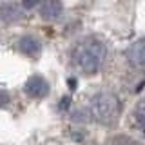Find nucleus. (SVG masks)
<instances>
[{"mask_svg":"<svg viewBox=\"0 0 145 145\" xmlns=\"http://www.w3.org/2000/svg\"><path fill=\"white\" fill-rule=\"evenodd\" d=\"M107 56V45L96 36L84 38L72 51V62L85 74H96Z\"/></svg>","mask_w":145,"mask_h":145,"instance_id":"1","label":"nucleus"},{"mask_svg":"<svg viewBox=\"0 0 145 145\" xmlns=\"http://www.w3.org/2000/svg\"><path fill=\"white\" fill-rule=\"evenodd\" d=\"M120 111H121L120 98L111 91H100L91 98L89 112L93 116V120H96L102 125L114 123L120 116Z\"/></svg>","mask_w":145,"mask_h":145,"instance_id":"2","label":"nucleus"},{"mask_svg":"<svg viewBox=\"0 0 145 145\" xmlns=\"http://www.w3.org/2000/svg\"><path fill=\"white\" fill-rule=\"evenodd\" d=\"M24 91H25L27 96H31V98H36V100L45 98L49 94V82L45 80L44 76L35 74V76H31V78L25 82Z\"/></svg>","mask_w":145,"mask_h":145,"instance_id":"3","label":"nucleus"},{"mask_svg":"<svg viewBox=\"0 0 145 145\" xmlns=\"http://www.w3.org/2000/svg\"><path fill=\"white\" fill-rule=\"evenodd\" d=\"M127 60L133 67L140 71H145V38L136 42L127 49Z\"/></svg>","mask_w":145,"mask_h":145,"instance_id":"4","label":"nucleus"},{"mask_svg":"<svg viewBox=\"0 0 145 145\" xmlns=\"http://www.w3.org/2000/svg\"><path fill=\"white\" fill-rule=\"evenodd\" d=\"M18 49H20L25 56L36 60V58L40 56V53H42V44H40V40L36 38V36L25 35V36H22V38L18 40Z\"/></svg>","mask_w":145,"mask_h":145,"instance_id":"5","label":"nucleus"},{"mask_svg":"<svg viewBox=\"0 0 145 145\" xmlns=\"http://www.w3.org/2000/svg\"><path fill=\"white\" fill-rule=\"evenodd\" d=\"M62 2L60 0H44L42 6H40V16L44 18V20H58V18L62 16Z\"/></svg>","mask_w":145,"mask_h":145,"instance_id":"6","label":"nucleus"},{"mask_svg":"<svg viewBox=\"0 0 145 145\" xmlns=\"http://www.w3.org/2000/svg\"><path fill=\"white\" fill-rule=\"evenodd\" d=\"M22 18V9L15 2H4L0 6V20L6 24H13Z\"/></svg>","mask_w":145,"mask_h":145,"instance_id":"7","label":"nucleus"},{"mask_svg":"<svg viewBox=\"0 0 145 145\" xmlns=\"http://www.w3.org/2000/svg\"><path fill=\"white\" fill-rule=\"evenodd\" d=\"M105 145H140V142H136L134 138H131L127 134H116L111 136L105 142Z\"/></svg>","mask_w":145,"mask_h":145,"instance_id":"8","label":"nucleus"},{"mask_svg":"<svg viewBox=\"0 0 145 145\" xmlns=\"http://www.w3.org/2000/svg\"><path fill=\"white\" fill-rule=\"evenodd\" d=\"M134 121L138 125V129H142L145 133V100H142L134 109Z\"/></svg>","mask_w":145,"mask_h":145,"instance_id":"9","label":"nucleus"},{"mask_svg":"<svg viewBox=\"0 0 145 145\" xmlns=\"http://www.w3.org/2000/svg\"><path fill=\"white\" fill-rule=\"evenodd\" d=\"M40 2H42V0H22V6L25 9H33L35 6H38Z\"/></svg>","mask_w":145,"mask_h":145,"instance_id":"10","label":"nucleus"},{"mask_svg":"<svg viewBox=\"0 0 145 145\" xmlns=\"http://www.w3.org/2000/svg\"><path fill=\"white\" fill-rule=\"evenodd\" d=\"M9 103V94L6 91H0V107H6Z\"/></svg>","mask_w":145,"mask_h":145,"instance_id":"11","label":"nucleus"},{"mask_svg":"<svg viewBox=\"0 0 145 145\" xmlns=\"http://www.w3.org/2000/svg\"><path fill=\"white\" fill-rule=\"evenodd\" d=\"M67 107H69V98L65 96V98L62 100V105H60V109H67Z\"/></svg>","mask_w":145,"mask_h":145,"instance_id":"12","label":"nucleus"}]
</instances>
